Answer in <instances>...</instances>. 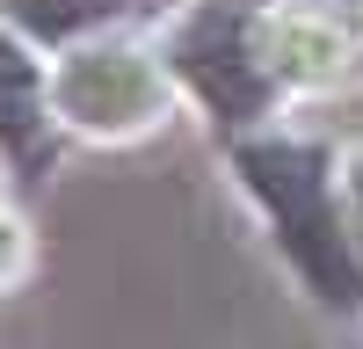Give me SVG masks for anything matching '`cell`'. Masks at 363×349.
Masks as SVG:
<instances>
[{
  "label": "cell",
  "instance_id": "cell-1",
  "mask_svg": "<svg viewBox=\"0 0 363 349\" xmlns=\"http://www.w3.org/2000/svg\"><path fill=\"white\" fill-rule=\"evenodd\" d=\"M233 167L247 174V189L269 204L277 218L284 255L306 270V284L327 306H363V262L349 248L342 204H335V174H327V153L306 138H247L233 153Z\"/></svg>",
  "mask_w": 363,
  "mask_h": 349
},
{
  "label": "cell",
  "instance_id": "cell-2",
  "mask_svg": "<svg viewBox=\"0 0 363 349\" xmlns=\"http://www.w3.org/2000/svg\"><path fill=\"white\" fill-rule=\"evenodd\" d=\"M174 73L196 87V102L218 116V124H255L262 102H269V73H262L255 37H247V22H240L233 0H203V8L182 15Z\"/></svg>",
  "mask_w": 363,
  "mask_h": 349
},
{
  "label": "cell",
  "instance_id": "cell-3",
  "mask_svg": "<svg viewBox=\"0 0 363 349\" xmlns=\"http://www.w3.org/2000/svg\"><path fill=\"white\" fill-rule=\"evenodd\" d=\"M0 145L22 167L44 160V73L22 51V29L8 15H0Z\"/></svg>",
  "mask_w": 363,
  "mask_h": 349
},
{
  "label": "cell",
  "instance_id": "cell-4",
  "mask_svg": "<svg viewBox=\"0 0 363 349\" xmlns=\"http://www.w3.org/2000/svg\"><path fill=\"white\" fill-rule=\"evenodd\" d=\"M138 8H153V0H0V15H8L29 44H73L87 29H109Z\"/></svg>",
  "mask_w": 363,
  "mask_h": 349
},
{
  "label": "cell",
  "instance_id": "cell-5",
  "mask_svg": "<svg viewBox=\"0 0 363 349\" xmlns=\"http://www.w3.org/2000/svg\"><path fill=\"white\" fill-rule=\"evenodd\" d=\"M356 196H363V174H356Z\"/></svg>",
  "mask_w": 363,
  "mask_h": 349
}]
</instances>
